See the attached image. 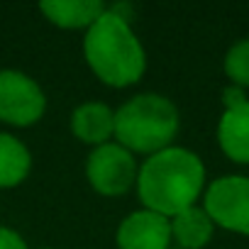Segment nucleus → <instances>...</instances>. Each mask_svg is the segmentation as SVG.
I'll return each mask as SVG.
<instances>
[{"label": "nucleus", "instance_id": "1", "mask_svg": "<svg viewBox=\"0 0 249 249\" xmlns=\"http://www.w3.org/2000/svg\"><path fill=\"white\" fill-rule=\"evenodd\" d=\"M205 183V166L198 154L183 147H166L152 154L140 174L137 191L147 210L164 217H174L181 210L196 205Z\"/></svg>", "mask_w": 249, "mask_h": 249}, {"label": "nucleus", "instance_id": "2", "mask_svg": "<svg viewBox=\"0 0 249 249\" xmlns=\"http://www.w3.org/2000/svg\"><path fill=\"white\" fill-rule=\"evenodd\" d=\"M83 54L93 73L115 88L132 86L142 78L147 69V56L142 42L130 27L122 13L105 10L86 32Z\"/></svg>", "mask_w": 249, "mask_h": 249}, {"label": "nucleus", "instance_id": "3", "mask_svg": "<svg viewBox=\"0 0 249 249\" xmlns=\"http://www.w3.org/2000/svg\"><path fill=\"white\" fill-rule=\"evenodd\" d=\"M178 132L176 105L157 93H142L115 112V137L127 152L157 154L171 144Z\"/></svg>", "mask_w": 249, "mask_h": 249}, {"label": "nucleus", "instance_id": "4", "mask_svg": "<svg viewBox=\"0 0 249 249\" xmlns=\"http://www.w3.org/2000/svg\"><path fill=\"white\" fill-rule=\"evenodd\" d=\"M137 174L140 171L132 152L112 142L95 147L86 164V176L90 186L100 196H110V198L127 193L137 183Z\"/></svg>", "mask_w": 249, "mask_h": 249}, {"label": "nucleus", "instance_id": "5", "mask_svg": "<svg viewBox=\"0 0 249 249\" xmlns=\"http://www.w3.org/2000/svg\"><path fill=\"white\" fill-rule=\"evenodd\" d=\"M44 107L47 98L37 81L22 71H0V120L3 122L15 127H30L44 115Z\"/></svg>", "mask_w": 249, "mask_h": 249}, {"label": "nucleus", "instance_id": "6", "mask_svg": "<svg viewBox=\"0 0 249 249\" xmlns=\"http://www.w3.org/2000/svg\"><path fill=\"white\" fill-rule=\"evenodd\" d=\"M205 213L215 225L249 234V178L225 176L210 183L205 193Z\"/></svg>", "mask_w": 249, "mask_h": 249}, {"label": "nucleus", "instance_id": "7", "mask_svg": "<svg viewBox=\"0 0 249 249\" xmlns=\"http://www.w3.org/2000/svg\"><path fill=\"white\" fill-rule=\"evenodd\" d=\"M171 244V220L154 210L130 213L117 227L120 249H169Z\"/></svg>", "mask_w": 249, "mask_h": 249}, {"label": "nucleus", "instance_id": "8", "mask_svg": "<svg viewBox=\"0 0 249 249\" xmlns=\"http://www.w3.org/2000/svg\"><path fill=\"white\" fill-rule=\"evenodd\" d=\"M71 132L86 144L103 147L115 137V112L103 103H83L71 115Z\"/></svg>", "mask_w": 249, "mask_h": 249}, {"label": "nucleus", "instance_id": "9", "mask_svg": "<svg viewBox=\"0 0 249 249\" xmlns=\"http://www.w3.org/2000/svg\"><path fill=\"white\" fill-rule=\"evenodd\" d=\"M217 140L232 161L249 164V100L225 110L217 124Z\"/></svg>", "mask_w": 249, "mask_h": 249}, {"label": "nucleus", "instance_id": "10", "mask_svg": "<svg viewBox=\"0 0 249 249\" xmlns=\"http://www.w3.org/2000/svg\"><path fill=\"white\" fill-rule=\"evenodd\" d=\"M47 20L64 30H88L107 8L100 0H47L39 5Z\"/></svg>", "mask_w": 249, "mask_h": 249}, {"label": "nucleus", "instance_id": "11", "mask_svg": "<svg viewBox=\"0 0 249 249\" xmlns=\"http://www.w3.org/2000/svg\"><path fill=\"white\" fill-rule=\"evenodd\" d=\"M171 220V239H176L183 249H200L210 242L213 237V220L205 213V208L191 205L181 210L178 215L169 217Z\"/></svg>", "mask_w": 249, "mask_h": 249}, {"label": "nucleus", "instance_id": "12", "mask_svg": "<svg viewBox=\"0 0 249 249\" xmlns=\"http://www.w3.org/2000/svg\"><path fill=\"white\" fill-rule=\"evenodd\" d=\"M32 169V157L27 152V147L8 135L0 132V188H13L20 186Z\"/></svg>", "mask_w": 249, "mask_h": 249}, {"label": "nucleus", "instance_id": "13", "mask_svg": "<svg viewBox=\"0 0 249 249\" xmlns=\"http://www.w3.org/2000/svg\"><path fill=\"white\" fill-rule=\"evenodd\" d=\"M225 71L234 81V86L249 88V39L237 42L225 56Z\"/></svg>", "mask_w": 249, "mask_h": 249}, {"label": "nucleus", "instance_id": "14", "mask_svg": "<svg viewBox=\"0 0 249 249\" xmlns=\"http://www.w3.org/2000/svg\"><path fill=\"white\" fill-rule=\"evenodd\" d=\"M0 249H27V244L15 230L0 227Z\"/></svg>", "mask_w": 249, "mask_h": 249}, {"label": "nucleus", "instance_id": "15", "mask_svg": "<svg viewBox=\"0 0 249 249\" xmlns=\"http://www.w3.org/2000/svg\"><path fill=\"white\" fill-rule=\"evenodd\" d=\"M222 103H225V110H230V107H237V105L247 103V95H244V90L239 86H230L222 93Z\"/></svg>", "mask_w": 249, "mask_h": 249}]
</instances>
